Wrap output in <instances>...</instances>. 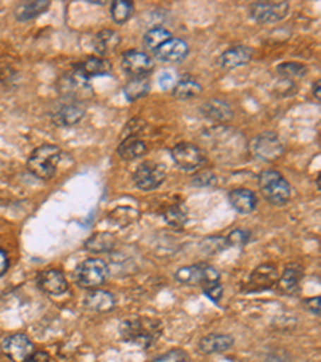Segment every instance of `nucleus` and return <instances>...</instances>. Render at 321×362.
Here are the masks:
<instances>
[{
    "mask_svg": "<svg viewBox=\"0 0 321 362\" xmlns=\"http://www.w3.org/2000/svg\"><path fill=\"white\" fill-rule=\"evenodd\" d=\"M231 208L239 214H250L257 206V197L249 189H235L229 194Z\"/></svg>",
    "mask_w": 321,
    "mask_h": 362,
    "instance_id": "22",
    "label": "nucleus"
},
{
    "mask_svg": "<svg viewBox=\"0 0 321 362\" xmlns=\"http://www.w3.org/2000/svg\"><path fill=\"white\" fill-rule=\"evenodd\" d=\"M289 13V4L284 2H255L249 7V15L260 25H270L286 18Z\"/></svg>",
    "mask_w": 321,
    "mask_h": 362,
    "instance_id": "12",
    "label": "nucleus"
},
{
    "mask_svg": "<svg viewBox=\"0 0 321 362\" xmlns=\"http://www.w3.org/2000/svg\"><path fill=\"white\" fill-rule=\"evenodd\" d=\"M313 95L320 102V98H321V95H320V81H317V83L313 84Z\"/></svg>",
    "mask_w": 321,
    "mask_h": 362,
    "instance_id": "44",
    "label": "nucleus"
},
{
    "mask_svg": "<svg viewBox=\"0 0 321 362\" xmlns=\"http://www.w3.org/2000/svg\"><path fill=\"white\" fill-rule=\"evenodd\" d=\"M277 71L284 79H299L307 73V68L301 65V63L291 62V63H281Z\"/></svg>",
    "mask_w": 321,
    "mask_h": 362,
    "instance_id": "34",
    "label": "nucleus"
},
{
    "mask_svg": "<svg viewBox=\"0 0 321 362\" xmlns=\"http://www.w3.org/2000/svg\"><path fill=\"white\" fill-rule=\"evenodd\" d=\"M147 144H145L138 136H127L119 145L118 155L122 160H137L140 156L147 153Z\"/></svg>",
    "mask_w": 321,
    "mask_h": 362,
    "instance_id": "25",
    "label": "nucleus"
},
{
    "mask_svg": "<svg viewBox=\"0 0 321 362\" xmlns=\"http://www.w3.org/2000/svg\"><path fill=\"white\" fill-rule=\"evenodd\" d=\"M303 306H305L308 313L315 314V316H320V296L308 298V300L303 301Z\"/></svg>",
    "mask_w": 321,
    "mask_h": 362,
    "instance_id": "41",
    "label": "nucleus"
},
{
    "mask_svg": "<svg viewBox=\"0 0 321 362\" xmlns=\"http://www.w3.org/2000/svg\"><path fill=\"white\" fill-rule=\"evenodd\" d=\"M37 284H39L40 290L52 296H60L63 293H66L69 288L68 280H66V277H64V274L61 271H56V269H49V271L40 272Z\"/></svg>",
    "mask_w": 321,
    "mask_h": 362,
    "instance_id": "17",
    "label": "nucleus"
},
{
    "mask_svg": "<svg viewBox=\"0 0 321 362\" xmlns=\"http://www.w3.org/2000/svg\"><path fill=\"white\" fill-rule=\"evenodd\" d=\"M200 112L207 121L217 122L219 126L225 124L233 118V110L230 108V105L224 100H219V98H211V100L204 102Z\"/></svg>",
    "mask_w": 321,
    "mask_h": 362,
    "instance_id": "18",
    "label": "nucleus"
},
{
    "mask_svg": "<svg viewBox=\"0 0 321 362\" xmlns=\"http://www.w3.org/2000/svg\"><path fill=\"white\" fill-rule=\"evenodd\" d=\"M2 349L5 356L13 362H26L34 353V344L25 334L10 335L4 340Z\"/></svg>",
    "mask_w": 321,
    "mask_h": 362,
    "instance_id": "14",
    "label": "nucleus"
},
{
    "mask_svg": "<svg viewBox=\"0 0 321 362\" xmlns=\"http://www.w3.org/2000/svg\"><path fill=\"white\" fill-rule=\"evenodd\" d=\"M151 362H190V358L182 349H172V351L162 354Z\"/></svg>",
    "mask_w": 321,
    "mask_h": 362,
    "instance_id": "38",
    "label": "nucleus"
},
{
    "mask_svg": "<svg viewBox=\"0 0 321 362\" xmlns=\"http://www.w3.org/2000/svg\"><path fill=\"white\" fill-rule=\"evenodd\" d=\"M267 362H289V359L281 354H272L267 358Z\"/></svg>",
    "mask_w": 321,
    "mask_h": 362,
    "instance_id": "43",
    "label": "nucleus"
},
{
    "mask_svg": "<svg viewBox=\"0 0 321 362\" xmlns=\"http://www.w3.org/2000/svg\"><path fill=\"white\" fill-rule=\"evenodd\" d=\"M250 240V232L243 230V229H236L231 230L226 237V242H229V247L233 245V247H243Z\"/></svg>",
    "mask_w": 321,
    "mask_h": 362,
    "instance_id": "37",
    "label": "nucleus"
},
{
    "mask_svg": "<svg viewBox=\"0 0 321 362\" xmlns=\"http://www.w3.org/2000/svg\"><path fill=\"white\" fill-rule=\"evenodd\" d=\"M202 144L206 148L220 160L229 161L231 156H244L248 151V142L241 132L233 127L217 126L212 129H206L201 136Z\"/></svg>",
    "mask_w": 321,
    "mask_h": 362,
    "instance_id": "1",
    "label": "nucleus"
},
{
    "mask_svg": "<svg viewBox=\"0 0 321 362\" xmlns=\"http://www.w3.org/2000/svg\"><path fill=\"white\" fill-rule=\"evenodd\" d=\"M260 192L272 204H284L291 198V185L277 169H267L259 177Z\"/></svg>",
    "mask_w": 321,
    "mask_h": 362,
    "instance_id": "5",
    "label": "nucleus"
},
{
    "mask_svg": "<svg viewBox=\"0 0 321 362\" xmlns=\"http://www.w3.org/2000/svg\"><path fill=\"white\" fill-rule=\"evenodd\" d=\"M201 92H202V87L198 81H195L193 78H183L175 84L172 93L175 98H178V100H191V98L200 95Z\"/></svg>",
    "mask_w": 321,
    "mask_h": 362,
    "instance_id": "28",
    "label": "nucleus"
},
{
    "mask_svg": "<svg viewBox=\"0 0 321 362\" xmlns=\"http://www.w3.org/2000/svg\"><path fill=\"white\" fill-rule=\"evenodd\" d=\"M190 47L182 39H169L155 52V57L164 63H180L188 57Z\"/></svg>",
    "mask_w": 321,
    "mask_h": 362,
    "instance_id": "16",
    "label": "nucleus"
},
{
    "mask_svg": "<svg viewBox=\"0 0 321 362\" xmlns=\"http://www.w3.org/2000/svg\"><path fill=\"white\" fill-rule=\"evenodd\" d=\"M119 332L126 341L148 348L162 335V322L155 317H128L121 322Z\"/></svg>",
    "mask_w": 321,
    "mask_h": 362,
    "instance_id": "2",
    "label": "nucleus"
},
{
    "mask_svg": "<svg viewBox=\"0 0 321 362\" xmlns=\"http://www.w3.org/2000/svg\"><path fill=\"white\" fill-rule=\"evenodd\" d=\"M85 115V105L83 102L61 98L50 110V119L58 127H69L78 124Z\"/></svg>",
    "mask_w": 321,
    "mask_h": 362,
    "instance_id": "8",
    "label": "nucleus"
},
{
    "mask_svg": "<svg viewBox=\"0 0 321 362\" xmlns=\"http://www.w3.org/2000/svg\"><path fill=\"white\" fill-rule=\"evenodd\" d=\"M175 279L185 285H193V287L204 288L209 284H215L220 280V274L214 269L212 266L201 262V264H193L182 267L175 272Z\"/></svg>",
    "mask_w": 321,
    "mask_h": 362,
    "instance_id": "9",
    "label": "nucleus"
},
{
    "mask_svg": "<svg viewBox=\"0 0 321 362\" xmlns=\"http://www.w3.org/2000/svg\"><path fill=\"white\" fill-rule=\"evenodd\" d=\"M26 362H50V356L45 351H34Z\"/></svg>",
    "mask_w": 321,
    "mask_h": 362,
    "instance_id": "42",
    "label": "nucleus"
},
{
    "mask_svg": "<svg viewBox=\"0 0 321 362\" xmlns=\"http://www.w3.org/2000/svg\"><path fill=\"white\" fill-rule=\"evenodd\" d=\"M114 306L116 300L109 291L95 288L84 296V308L92 313H109L113 311Z\"/></svg>",
    "mask_w": 321,
    "mask_h": 362,
    "instance_id": "20",
    "label": "nucleus"
},
{
    "mask_svg": "<svg viewBox=\"0 0 321 362\" xmlns=\"http://www.w3.org/2000/svg\"><path fill=\"white\" fill-rule=\"evenodd\" d=\"M133 13V4L128 2V0H116L111 5V18H113L114 23L118 25H122L126 23L128 18H131Z\"/></svg>",
    "mask_w": 321,
    "mask_h": 362,
    "instance_id": "33",
    "label": "nucleus"
},
{
    "mask_svg": "<svg viewBox=\"0 0 321 362\" xmlns=\"http://www.w3.org/2000/svg\"><path fill=\"white\" fill-rule=\"evenodd\" d=\"M58 90H60L63 98H69V100L83 103L93 95L90 79L78 66L61 76L60 83H58Z\"/></svg>",
    "mask_w": 321,
    "mask_h": 362,
    "instance_id": "4",
    "label": "nucleus"
},
{
    "mask_svg": "<svg viewBox=\"0 0 321 362\" xmlns=\"http://www.w3.org/2000/svg\"><path fill=\"white\" fill-rule=\"evenodd\" d=\"M172 160L183 173H196L206 165V153L201 147L190 142H180L171 151Z\"/></svg>",
    "mask_w": 321,
    "mask_h": 362,
    "instance_id": "6",
    "label": "nucleus"
},
{
    "mask_svg": "<svg viewBox=\"0 0 321 362\" xmlns=\"http://www.w3.org/2000/svg\"><path fill=\"white\" fill-rule=\"evenodd\" d=\"M108 276L109 269L107 262L97 258L80 262L78 269H75V280L83 288L95 290L107 282Z\"/></svg>",
    "mask_w": 321,
    "mask_h": 362,
    "instance_id": "7",
    "label": "nucleus"
},
{
    "mask_svg": "<svg viewBox=\"0 0 321 362\" xmlns=\"http://www.w3.org/2000/svg\"><path fill=\"white\" fill-rule=\"evenodd\" d=\"M279 274L277 266L273 264H262L250 272L248 279L246 290L248 293H257V291H264L273 288V285L278 284Z\"/></svg>",
    "mask_w": 321,
    "mask_h": 362,
    "instance_id": "13",
    "label": "nucleus"
},
{
    "mask_svg": "<svg viewBox=\"0 0 321 362\" xmlns=\"http://www.w3.org/2000/svg\"><path fill=\"white\" fill-rule=\"evenodd\" d=\"M159 86H161V89H164V90L174 89V86H175V76H174L171 71L161 73V74H159Z\"/></svg>",
    "mask_w": 321,
    "mask_h": 362,
    "instance_id": "40",
    "label": "nucleus"
},
{
    "mask_svg": "<svg viewBox=\"0 0 321 362\" xmlns=\"http://www.w3.org/2000/svg\"><path fill=\"white\" fill-rule=\"evenodd\" d=\"M122 69L132 78H145L148 73L153 71L155 63L148 54L138 50H128L122 55Z\"/></svg>",
    "mask_w": 321,
    "mask_h": 362,
    "instance_id": "15",
    "label": "nucleus"
},
{
    "mask_svg": "<svg viewBox=\"0 0 321 362\" xmlns=\"http://www.w3.org/2000/svg\"><path fill=\"white\" fill-rule=\"evenodd\" d=\"M249 150L253 151L255 158L262 161H275L283 155V144L275 132H262L259 136L254 137L253 142L249 145Z\"/></svg>",
    "mask_w": 321,
    "mask_h": 362,
    "instance_id": "11",
    "label": "nucleus"
},
{
    "mask_svg": "<svg viewBox=\"0 0 321 362\" xmlns=\"http://www.w3.org/2000/svg\"><path fill=\"white\" fill-rule=\"evenodd\" d=\"M253 58V50L249 47L244 45H236L231 47V49L225 50L224 54L219 58V66L222 69H235L238 66L246 65L248 62H250Z\"/></svg>",
    "mask_w": 321,
    "mask_h": 362,
    "instance_id": "19",
    "label": "nucleus"
},
{
    "mask_svg": "<svg viewBox=\"0 0 321 362\" xmlns=\"http://www.w3.org/2000/svg\"><path fill=\"white\" fill-rule=\"evenodd\" d=\"M80 71H83L87 78H93V76H104V74H109L111 69V63L108 60H104V58H98V57H92L89 60H85V63L83 65L78 66Z\"/></svg>",
    "mask_w": 321,
    "mask_h": 362,
    "instance_id": "30",
    "label": "nucleus"
},
{
    "mask_svg": "<svg viewBox=\"0 0 321 362\" xmlns=\"http://www.w3.org/2000/svg\"><path fill=\"white\" fill-rule=\"evenodd\" d=\"M162 216H164L166 223L174 229H180L188 221V211H186L183 204H171L162 211Z\"/></svg>",
    "mask_w": 321,
    "mask_h": 362,
    "instance_id": "32",
    "label": "nucleus"
},
{
    "mask_svg": "<svg viewBox=\"0 0 321 362\" xmlns=\"http://www.w3.org/2000/svg\"><path fill=\"white\" fill-rule=\"evenodd\" d=\"M137 216H138V213L137 211H133L132 208H128V206H124V208H119V209H116V211L111 214V219H116L118 221V226H128V224H132L133 221L137 219Z\"/></svg>",
    "mask_w": 321,
    "mask_h": 362,
    "instance_id": "36",
    "label": "nucleus"
},
{
    "mask_svg": "<svg viewBox=\"0 0 321 362\" xmlns=\"http://www.w3.org/2000/svg\"><path fill=\"white\" fill-rule=\"evenodd\" d=\"M302 277H303L302 266L293 262V264H288L284 267V271L281 276H279L277 285L279 287V290L283 291V293L294 295L301 288Z\"/></svg>",
    "mask_w": 321,
    "mask_h": 362,
    "instance_id": "21",
    "label": "nucleus"
},
{
    "mask_svg": "<svg viewBox=\"0 0 321 362\" xmlns=\"http://www.w3.org/2000/svg\"><path fill=\"white\" fill-rule=\"evenodd\" d=\"M202 291H204V293H206L209 298H211V300H212L214 303H219L222 295H224V287H222L220 282H215V284L206 285V287L202 288Z\"/></svg>",
    "mask_w": 321,
    "mask_h": 362,
    "instance_id": "39",
    "label": "nucleus"
},
{
    "mask_svg": "<svg viewBox=\"0 0 321 362\" xmlns=\"http://www.w3.org/2000/svg\"><path fill=\"white\" fill-rule=\"evenodd\" d=\"M169 39H172L171 31H167L166 28L156 26L153 29H148V31L145 33L143 44L150 52H153V54H155V52L159 49L162 44H166Z\"/></svg>",
    "mask_w": 321,
    "mask_h": 362,
    "instance_id": "29",
    "label": "nucleus"
},
{
    "mask_svg": "<svg viewBox=\"0 0 321 362\" xmlns=\"http://www.w3.org/2000/svg\"><path fill=\"white\" fill-rule=\"evenodd\" d=\"M150 93V81L147 76L145 78H132L128 81L127 86L124 87V95L127 97V100H138L145 95Z\"/></svg>",
    "mask_w": 321,
    "mask_h": 362,
    "instance_id": "31",
    "label": "nucleus"
},
{
    "mask_svg": "<svg viewBox=\"0 0 321 362\" xmlns=\"http://www.w3.org/2000/svg\"><path fill=\"white\" fill-rule=\"evenodd\" d=\"M235 344V340L230 335L224 334H211L206 335L200 341V349L204 354H215V353H224Z\"/></svg>",
    "mask_w": 321,
    "mask_h": 362,
    "instance_id": "23",
    "label": "nucleus"
},
{
    "mask_svg": "<svg viewBox=\"0 0 321 362\" xmlns=\"http://www.w3.org/2000/svg\"><path fill=\"white\" fill-rule=\"evenodd\" d=\"M114 245H116V238L113 233L100 232V233H95V235L87 240L85 250L90 251V253L102 255V253H109V251L114 248Z\"/></svg>",
    "mask_w": 321,
    "mask_h": 362,
    "instance_id": "27",
    "label": "nucleus"
},
{
    "mask_svg": "<svg viewBox=\"0 0 321 362\" xmlns=\"http://www.w3.org/2000/svg\"><path fill=\"white\" fill-rule=\"evenodd\" d=\"M121 44V36L113 29H103L93 39V49H95L97 54L102 57H107L118 49Z\"/></svg>",
    "mask_w": 321,
    "mask_h": 362,
    "instance_id": "24",
    "label": "nucleus"
},
{
    "mask_svg": "<svg viewBox=\"0 0 321 362\" xmlns=\"http://www.w3.org/2000/svg\"><path fill=\"white\" fill-rule=\"evenodd\" d=\"M166 180V168L164 165L155 161H145L137 168L135 174H133V182L135 187L143 192L156 190L161 187Z\"/></svg>",
    "mask_w": 321,
    "mask_h": 362,
    "instance_id": "10",
    "label": "nucleus"
},
{
    "mask_svg": "<svg viewBox=\"0 0 321 362\" xmlns=\"http://www.w3.org/2000/svg\"><path fill=\"white\" fill-rule=\"evenodd\" d=\"M61 158L60 147L52 144L40 145L32 151L28 160V169L34 176L44 180H49L55 176L58 163Z\"/></svg>",
    "mask_w": 321,
    "mask_h": 362,
    "instance_id": "3",
    "label": "nucleus"
},
{
    "mask_svg": "<svg viewBox=\"0 0 321 362\" xmlns=\"http://www.w3.org/2000/svg\"><path fill=\"white\" fill-rule=\"evenodd\" d=\"M225 248H229V242H226V237H211L206 238L201 243V250L206 255H215L219 251H224Z\"/></svg>",
    "mask_w": 321,
    "mask_h": 362,
    "instance_id": "35",
    "label": "nucleus"
},
{
    "mask_svg": "<svg viewBox=\"0 0 321 362\" xmlns=\"http://www.w3.org/2000/svg\"><path fill=\"white\" fill-rule=\"evenodd\" d=\"M50 8V2L49 0H36V2H28L20 4L18 7L15 8V16L18 21H31L34 18H37Z\"/></svg>",
    "mask_w": 321,
    "mask_h": 362,
    "instance_id": "26",
    "label": "nucleus"
}]
</instances>
